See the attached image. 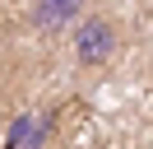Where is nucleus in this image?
<instances>
[{
	"instance_id": "7ed1b4c3",
	"label": "nucleus",
	"mask_w": 153,
	"mask_h": 149,
	"mask_svg": "<svg viewBox=\"0 0 153 149\" xmlns=\"http://www.w3.org/2000/svg\"><path fill=\"white\" fill-rule=\"evenodd\" d=\"M65 107L51 102V107H28V112H14L10 130H5V149H56V130Z\"/></svg>"
},
{
	"instance_id": "f03ea898",
	"label": "nucleus",
	"mask_w": 153,
	"mask_h": 149,
	"mask_svg": "<svg viewBox=\"0 0 153 149\" xmlns=\"http://www.w3.org/2000/svg\"><path fill=\"white\" fill-rule=\"evenodd\" d=\"M88 9H93V0H28L19 28H23V37L51 47V42H60V37L88 14Z\"/></svg>"
},
{
	"instance_id": "20e7f679",
	"label": "nucleus",
	"mask_w": 153,
	"mask_h": 149,
	"mask_svg": "<svg viewBox=\"0 0 153 149\" xmlns=\"http://www.w3.org/2000/svg\"><path fill=\"white\" fill-rule=\"evenodd\" d=\"M65 149H79V144H65Z\"/></svg>"
},
{
	"instance_id": "f257e3e1",
	"label": "nucleus",
	"mask_w": 153,
	"mask_h": 149,
	"mask_svg": "<svg viewBox=\"0 0 153 149\" xmlns=\"http://www.w3.org/2000/svg\"><path fill=\"white\" fill-rule=\"evenodd\" d=\"M65 42H70V70L74 74H97L121 51V23H116L107 9H88L65 33Z\"/></svg>"
}]
</instances>
